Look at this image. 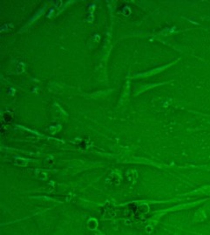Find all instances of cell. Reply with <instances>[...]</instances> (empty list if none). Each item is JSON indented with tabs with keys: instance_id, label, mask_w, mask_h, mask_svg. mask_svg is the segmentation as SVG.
<instances>
[{
	"instance_id": "cell-1",
	"label": "cell",
	"mask_w": 210,
	"mask_h": 235,
	"mask_svg": "<svg viewBox=\"0 0 210 235\" xmlns=\"http://www.w3.org/2000/svg\"><path fill=\"white\" fill-rule=\"evenodd\" d=\"M99 41V37L98 35H94V37L91 38V41H90V44H92V47H94V46H97V44Z\"/></svg>"
}]
</instances>
